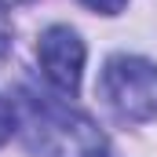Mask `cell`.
<instances>
[{
	"mask_svg": "<svg viewBox=\"0 0 157 157\" xmlns=\"http://www.w3.org/2000/svg\"><path fill=\"white\" fill-rule=\"evenodd\" d=\"M15 117L33 157H117L106 132L88 113L48 91L22 88Z\"/></svg>",
	"mask_w": 157,
	"mask_h": 157,
	"instance_id": "6da1fadb",
	"label": "cell"
},
{
	"mask_svg": "<svg viewBox=\"0 0 157 157\" xmlns=\"http://www.w3.org/2000/svg\"><path fill=\"white\" fill-rule=\"evenodd\" d=\"M99 95L124 124L157 117V62L143 55H110L99 73Z\"/></svg>",
	"mask_w": 157,
	"mask_h": 157,
	"instance_id": "7a4b0ae2",
	"label": "cell"
},
{
	"mask_svg": "<svg viewBox=\"0 0 157 157\" xmlns=\"http://www.w3.org/2000/svg\"><path fill=\"white\" fill-rule=\"evenodd\" d=\"M37 59L48 84L62 95H77L80 91V77H84V40L77 37V29L70 26H48L37 40Z\"/></svg>",
	"mask_w": 157,
	"mask_h": 157,
	"instance_id": "3957f363",
	"label": "cell"
},
{
	"mask_svg": "<svg viewBox=\"0 0 157 157\" xmlns=\"http://www.w3.org/2000/svg\"><path fill=\"white\" fill-rule=\"evenodd\" d=\"M15 124H18V117H15V106L0 95V146L11 139V132H15Z\"/></svg>",
	"mask_w": 157,
	"mask_h": 157,
	"instance_id": "277c9868",
	"label": "cell"
},
{
	"mask_svg": "<svg viewBox=\"0 0 157 157\" xmlns=\"http://www.w3.org/2000/svg\"><path fill=\"white\" fill-rule=\"evenodd\" d=\"M11 55V18L4 15V4H0V66L7 62Z\"/></svg>",
	"mask_w": 157,
	"mask_h": 157,
	"instance_id": "5b68a950",
	"label": "cell"
},
{
	"mask_svg": "<svg viewBox=\"0 0 157 157\" xmlns=\"http://www.w3.org/2000/svg\"><path fill=\"white\" fill-rule=\"evenodd\" d=\"M80 4L91 7V11H99V15H121L128 0H80Z\"/></svg>",
	"mask_w": 157,
	"mask_h": 157,
	"instance_id": "8992f818",
	"label": "cell"
},
{
	"mask_svg": "<svg viewBox=\"0 0 157 157\" xmlns=\"http://www.w3.org/2000/svg\"><path fill=\"white\" fill-rule=\"evenodd\" d=\"M0 4H26V0H0Z\"/></svg>",
	"mask_w": 157,
	"mask_h": 157,
	"instance_id": "52a82bcc",
	"label": "cell"
}]
</instances>
